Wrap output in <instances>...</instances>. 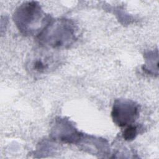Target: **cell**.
<instances>
[{"instance_id":"obj_1","label":"cell","mask_w":159,"mask_h":159,"mask_svg":"<svg viewBox=\"0 0 159 159\" xmlns=\"http://www.w3.org/2000/svg\"><path fill=\"white\" fill-rule=\"evenodd\" d=\"M75 23L68 19H51L37 36L42 47L53 49L70 47L77 38Z\"/></svg>"},{"instance_id":"obj_2","label":"cell","mask_w":159,"mask_h":159,"mask_svg":"<svg viewBox=\"0 0 159 159\" xmlns=\"http://www.w3.org/2000/svg\"><path fill=\"white\" fill-rule=\"evenodd\" d=\"M14 22L24 35H38L51 20L37 2L28 1L20 4L13 14Z\"/></svg>"},{"instance_id":"obj_3","label":"cell","mask_w":159,"mask_h":159,"mask_svg":"<svg viewBox=\"0 0 159 159\" xmlns=\"http://www.w3.org/2000/svg\"><path fill=\"white\" fill-rule=\"evenodd\" d=\"M60 63L61 58L58 54L42 47L30 53L27 58L25 68L30 75L40 76L53 71Z\"/></svg>"},{"instance_id":"obj_4","label":"cell","mask_w":159,"mask_h":159,"mask_svg":"<svg viewBox=\"0 0 159 159\" xmlns=\"http://www.w3.org/2000/svg\"><path fill=\"white\" fill-rule=\"evenodd\" d=\"M139 115V106L130 99L115 101L111 112L113 122L119 127L132 124Z\"/></svg>"},{"instance_id":"obj_5","label":"cell","mask_w":159,"mask_h":159,"mask_svg":"<svg viewBox=\"0 0 159 159\" xmlns=\"http://www.w3.org/2000/svg\"><path fill=\"white\" fill-rule=\"evenodd\" d=\"M50 134L54 140L68 143H78L83 135L70 120L65 118L55 120Z\"/></svg>"},{"instance_id":"obj_6","label":"cell","mask_w":159,"mask_h":159,"mask_svg":"<svg viewBox=\"0 0 159 159\" xmlns=\"http://www.w3.org/2000/svg\"><path fill=\"white\" fill-rule=\"evenodd\" d=\"M145 70L150 73L155 74V70L158 71V50L148 52L147 55Z\"/></svg>"},{"instance_id":"obj_7","label":"cell","mask_w":159,"mask_h":159,"mask_svg":"<svg viewBox=\"0 0 159 159\" xmlns=\"http://www.w3.org/2000/svg\"><path fill=\"white\" fill-rule=\"evenodd\" d=\"M137 135V126L130 124L127 126L122 133V137L124 140L127 141H130L134 140Z\"/></svg>"}]
</instances>
